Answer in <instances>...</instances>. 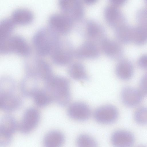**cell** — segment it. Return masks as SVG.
<instances>
[{"label":"cell","instance_id":"obj_26","mask_svg":"<svg viewBox=\"0 0 147 147\" xmlns=\"http://www.w3.org/2000/svg\"><path fill=\"white\" fill-rule=\"evenodd\" d=\"M15 89V83L11 78L4 77L1 79L0 96L14 94Z\"/></svg>","mask_w":147,"mask_h":147},{"label":"cell","instance_id":"obj_15","mask_svg":"<svg viewBox=\"0 0 147 147\" xmlns=\"http://www.w3.org/2000/svg\"><path fill=\"white\" fill-rule=\"evenodd\" d=\"M27 75L21 82V90L25 96L32 97L36 92L43 88L40 87L39 81H44L34 76Z\"/></svg>","mask_w":147,"mask_h":147},{"label":"cell","instance_id":"obj_28","mask_svg":"<svg viewBox=\"0 0 147 147\" xmlns=\"http://www.w3.org/2000/svg\"><path fill=\"white\" fill-rule=\"evenodd\" d=\"M135 121L141 125L147 124V107L139 108L135 111L134 115Z\"/></svg>","mask_w":147,"mask_h":147},{"label":"cell","instance_id":"obj_18","mask_svg":"<svg viewBox=\"0 0 147 147\" xmlns=\"http://www.w3.org/2000/svg\"><path fill=\"white\" fill-rule=\"evenodd\" d=\"M21 104L20 98L14 94L0 96V108L3 111L16 110L20 108Z\"/></svg>","mask_w":147,"mask_h":147},{"label":"cell","instance_id":"obj_11","mask_svg":"<svg viewBox=\"0 0 147 147\" xmlns=\"http://www.w3.org/2000/svg\"><path fill=\"white\" fill-rule=\"evenodd\" d=\"M104 15L108 25L115 30L125 24V18L117 7L112 5L107 6Z\"/></svg>","mask_w":147,"mask_h":147},{"label":"cell","instance_id":"obj_1","mask_svg":"<svg viewBox=\"0 0 147 147\" xmlns=\"http://www.w3.org/2000/svg\"><path fill=\"white\" fill-rule=\"evenodd\" d=\"M44 88L59 105L66 106L70 101V83L66 78L53 75L45 82Z\"/></svg>","mask_w":147,"mask_h":147},{"label":"cell","instance_id":"obj_2","mask_svg":"<svg viewBox=\"0 0 147 147\" xmlns=\"http://www.w3.org/2000/svg\"><path fill=\"white\" fill-rule=\"evenodd\" d=\"M60 41L59 34L49 27L39 29L32 39L36 51L42 56L50 55Z\"/></svg>","mask_w":147,"mask_h":147},{"label":"cell","instance_id":"obj_8","mask_svg":"<svg viewBox=\"0 0 147 147\" xmlns=\"http://www.w3.org/2000/svg\"><path fill=\"white\" fill-rule=\"evenodd\" d=\"M74 22L63 13L53 14L48 19L49 27L59 35H65L69 33L73 27Z\"/></svg>","mask_w":147,"mask_h":147},{"label":"cell","instance_id":"obj_9","mask_svg":"<svg viewBox=\"0 0 147 147\" xmlns=\"http://www.w3.org/2000/svg\"><path fill=\"white\" fill-rule=\"evenodd\" d=\"M27 63V74L37 77L46 81L53 76L52 69L49 64L43 60L33 59Z\"/></svg>","mask_w":147,"mask_h":147},{"label":"cell","instance_id":"obj_31","mask_svg":"<svg viewBox=\"0 0 147 147\" xmlns=\"http://www.w3.org/2000/svg\"><path fill=\"white\" fill-rule=\"evenodd\" d=\"M139 66L142 68H147V55H144L141 57L138 61Z\"/></svg>","mask_w":147,"mask_h":147},{"label":"cell","instance_id":"obj_13","mask_svg":"<svg viewBox=\"0 0 147 147\" xmlns=\"http://www.w3.org/2000/svg\"><path fill=\"white\" fill-rule=\"evenodd\" d=\"M67 113L68 116L72 119L84 121L90 117L91 111L87 104L83 102H74L69 106Z\"/></svg>","mask_w":147,"mask_h":147},{"label":"cell","instance_id":"obj_6","mask_svg":"<svg viewBox=\"0 0 147 147\" xmlns=\"http://www.w3.org/2000/svg\"><path fill=\"white\" fill-rule=\"evenodd\" d=\"M79 22L82 31L85 36L90 41L95 43L101 42L106 36L104 28L97 22L90 20H82Z\"/></svg>","mask_w":147,"mask_h":147},{"label":"cell","instance_id":"obj_25","mask_svg":"<svg viewBox=\"0 0 147 147\" xmlns=\"http://www.w3.org/2000/svg\"><path fill=\"white\" fill-rule=\"evenodd\" d=\"M15 24L11 18L3 19L0 22V41L10 36L14 29Z\"/></svg>","mask_w":147,"mask_h":147},{"label":"cell","instance_id":"obj_17","mask_svg":"<svg viewBox=\"0 0 147 147\" xmlns=\"http://www.w3.org/2000/svg\"><path fill=\"white\" fill-rule=\"evenodd\" d=\"M143 96L139 91L130 87H126L122 91L121 97L123 102L129 107L136 106L141 102Z\"/></svg>","mask_w":147,"mask_h":147},{"label":"cell","instance_id":"obj_29","mask_svg":"<svg viewBox=\"0 0 147 147\" xmlns=\"http://www.w3.org/2000/svg\"><path fill=\"white\" fill-rule=\"evenodd\" d=\"M136 19L140 27L147 31V8H142L137 12Z\"/></svg>","mask_w":147,"mask_h":147},{"label":"cell","instance_id":"obj_4","mask_svg":"<svg viewBox=\"0 0 147 147\" xmlns=\"http://www.w3.org/2000/svg\"><path fill=\"white\" fill-rule=\"evenodd\" d=\"M74 54V51L69 42L60 40L50 55L54 64L59 66H64L71 62Z\"/></svg>","mask_w":147,"mask_h":147},{"label":"cell","instance_id":"obj_10","mask_svg":"<svg viewBox=\"0 0 147 147\" xmlns=\"http://www.w3.org/2000/svg\"><path fill=\"white\" fill-rule=\"evenodd\" d=\"M40 118V113L37 109L33 108H29L24 112L18 129L22 133H29L37 126Z\"/></svg>","mask_w":147,"mask_h":147},{"label":"cell","instance_id":"obj_7","mask_svg":"<svg viewBox=\"0 0 147 147\" xmlns=\"http://www.w3.org/2000/svg\"><path fill=\"white\" fill-rule=\"evenodd\" d=\"M18 128L15 118L10 115L2 117L0 121V146H5L11 143L13 135Z\"/></svg>","mask_w":147,"mask_h":147},{"label":"cell","instance_id":"obj_12","mask_svg":"<svg viewBox=\"0 0 147 147\" xmlns=\"http://www.w3.org/2000/svg\"><path fill=\"white\" fill-rule=\"evenodd\" d=\"M94 117L96 121L102 124H109L115 122L118 116V112L114 106L110 105L98 107L94 113Z\"/></svg>","mask_w":147,"mask_h":147},{"label":"cell","instance_id":"obj_30","mask_svg":"<svg viewBox=\"0 0 147 147\" xmlns=\"http://www.w3.org/2000/svg\"><path fill=\"white\" fill-rule=\"evenodd\" d=\"M139 91L143 96H147V77L141 81Z\"/></svg>","mask_w":147,"mask_h":147},{"label":"cell","instance_id":"obj_21","mask_svg":"<svg viewBox=\"0 0 147 147\" xmlns=\"http://www.w3.org/2000/svg\"><path fill=\"white\" fill-rule=\"evenodd\" d=\"M64 141V136L61 132L53 130L48 132L45 136L43 144L47 147H60L63 144Z\"/></svg>","mask_w":147,"mask_h":147},{"label":"cell","instance_id":"obj_22","mask_svg":"<svg viewBox=\"0 0 147 147\" xmlns=\"http://www.w3.org/2000/svg\"><path fill=\"white\" fill-rule=\"evenodd\" d=\"M68 73L72 79L79 81H87L89 77L84 66L79 62L71 64L68 69Z\"/></svg>","mask_w":147,"mask_h":147},{"label":"cell","instance_id":"obj_3","mask_svg":"<svg viewBox=\"0 0 147 147\" xmlns=\"http://www.w3.org/2000/svg\"><path fill=\"white\" fill-rule=\"evenodd\" d=\"M0 52L3 54L13 53L26 56L30 54V49L27 42L21 37L10 36L0 41Z\"/></svg>","mask_w":147,"mask_h":147},{"label":"cell","instance_id":"obj_24","mask_svg":"<svg viewBox=\"0 0 147 147\" xmlns=\"http://www.w3.org/2000/svg\"><path fill=\"white\" fill-rule=\"evenodd\" d=\"M32 98L36 104L40 107H44L53 101L50 94L44 88L36 92Z\"/></svg>","mask_w":147,"mask_h":147},{"label":"cell","instance_id":"obj_20","mask_svg":"<svg viewBox=\"0 0 147 147\" xmlns=\"http://www.w3.org/2000/svg\"><path fill=\"white\" fill-rule=\"evenodd\" d=\"M11 18L15 24L26 25L32 22L34 16L30 10L25 8H20L13 12Z\"/></svg>","mask_w":147,"mask_h":147},{"label":"cell","instance_id":"obj_16","mask_svg":"<svg viewBox=\"0 0 147 147\" xmlns=\"http://www.w3.org/2000/svg\"><path fill=\"white\" fill-rule=\"evenodd\" d=\"M135 138L130 132L125 130L116 131L111 137L112 144L114 146L119 147H129L134 143Z\"/></svg>","mask_w":147,"mask_h":147},{"label":"cell","instance_id":"obj_27","mask_svg":"<svg viewBox=\"0 0 147 147\" xmlns=\"http://www.w3.org/2000/svg\"><path fill=\"white\" fill-rule=\"evenodd\" d=\"M77 144L80 147H96L97 143L95 140L92 137L86 134L79 135L76 140Z\"/></svg>","mask_w":147,"mask_h":147},{"label":"cell","instance_id":"obj_23","mask_svg":"<svg viewBox=\"0 0 147 147\" xmlns=\"http://www.w3.org/2000/svg\"><path fill=\"white\" fill-rule=\"evenodd\" d=\"M115 72L117 76L120 79L123 80H128L132 75L133 67L129 62L122 61L117 65Z\"/></svg>","mask_w":147,"mask_h":147},{"label":"cell","instance_id":"obj_14","mask_svg":"<svg viewBox=\"0 0 147 147\" xmlns=\"http://www.w3.org/2000/svg\"><path fill=\"white\" fill-rule=\"evenodd\" d=\"M100 55V51L96 43L88 40L83 43L74 51V55L80 59H94Z\"/></svg>","mask_w":147,"mask_h":147},{"label":"cell","instance_id":"obj_32","mask_svg":"<svg viewBox=\"0 0 147 147\" xmlns=\"http://www.w3.org/2000/svg\"><path fill=\"white\" fill-rule=\"evenodd\" d=\"M112 5L117 7H119L123 5L127 0H109Z\"/></svg>","mask_w":147,"mask_h":147},{"label":"cell","instance_id":"obj_5","mask_svg":"<svg viewBox=\"0 0 147 147\" xmlns=\"http://www.w3.org/2000/svg\"><path fill=\"white\" fill-rule=\"evenodd\" d=\"M58 3L62 13L74 22L82 20L84 9L82 0H58Z\"/></svg>","mask_w":147,"mask_h":147},{"label":"cell","instance_id":"obj_19","mask_svg":"<svg viewBox=\"0 0 147 147\" xmlns=\"http://www.w3.org/2000/svg\"><path fill=\"white\" fill-rule=\"evenodd\" d=\"M100 43L102 51L110 58L116 59L120 56L121 49L119 45L115 41L105 38Z\"/></svg>","mask_w":147,"mask_h":147},{"label":"cell","instance_id":"obj_34","mask_svg":"<svg viewBox=\"0 0 147 147\" xmlns=\"http://www.w3.org/2000/svg\"><path fill=\"white\" fill-rule=\"evenodd\" d=\"M145 1L147 5V0H145Z\"/></svg>","mask_w":147,"mask_h":147},{"label":"cell","instance_id":"obj_33","mask_svg":"<svg viewBox=\"0 0 147 147\" xmlns=\"http://www.w3.org/2000/svg\"><path fill=\"white\" fill-rule=\"evenodd\" d=\"M98 0H83L84 2L88 5H92L96 3Z\"/></svg>","mask_w":147,"mask_h":147}]
</instances>
